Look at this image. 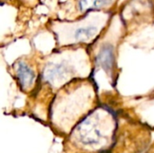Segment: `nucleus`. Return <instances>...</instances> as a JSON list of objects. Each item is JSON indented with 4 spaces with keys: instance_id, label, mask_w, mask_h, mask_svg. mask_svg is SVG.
<instances>
[{
    "instance_id": "obj_5",
    "label": "nucleus",
    "mask_w": 154,
    "mask_h": 153,
    "mask_svg": "<svg viewBox=\"0 0 154 153\" xmlns=\"http://www.w3.org/2000/svg\"><path fill=\"white\" fill-rule=\"evenodd\" d=\"M110 1L111 0H79V6L80 11L88 12L90 10L102 8L108 5Z\"/></svg>"
},
{
    "instance_id": "obj_3",
    "label": "nucleus",
    "mask_w": 154,
    "mask_h": 153,
    "mask_svg": "<svg viewBox=\"0 0 154 153\" xmlns=\"http://www.w3.org/2000/svg\"><path fill=\"white\" fill-rule=\"evenodd\" d=\"M67 72L68 69L64 64H51L50 66H46L44 69L43 78L47 82L53 84L57 81L62 80L67 75Z\"/></svg>"
},
{
    "instance_id": "obj_2",
    "label": "nucleus",
    "mask_w": 154,
    "mask_h": 153,
    "mask_svg": "<svg viewBox=\"0 0 154 153\" xmlns=\"http://www.w3.org/2000/svg\"><path fill=\"white\" fill-rule=\"evenodd\" d=\"M97 65L104 69L106 72L111 71L115 63V55L113 46L106 44L104 45L96 58Z\"/></svg>"
},
{
    "instance_id": "obj_6",
    "label": "nucleus",
    "mask_w": 154,
    "mask_h": 153,
    "mask_svg": "<svg viewBox=\"0 0 154 153\" xmlns=\"http://www.w3.org/2000/svg\"><path fill=\"white\" fill-rule=\"evenodd\" d=\"M96 29L94 27H85V28H79L75 32V38L80 41H85L88 38H90Z\"/></svg>"
},
{
    "instance_id": "obj_1",
    "label": "nucleus",
    "mask_w": 154,
    "mask_h": 153,
    "mask_svg": "<svg viewBox=\"0 0 154 153\" xmlns=\"http://www.w3.org/2000/svg\"><path fill=\"white\" fill-rule=\"evenodd\" d=\"M97 116L86 118L72 133L73 143L88 152L95 153L105 150L111 142L114 133L111 119L103 120L101 123Z\"/></svg>"
},
{
    "instance_id": "obj_4",
    "label": "nucleus",
    "mask_w": 154,
    "mask_h": 153,
    "mask_svg": "<svg viewBox=\"0 0 154 153\" xmlns=\"http://www.w3.org/2000/svg\"><path fill=\"white\" fill-rule=\"evenodd\" d=\"M16 76L23 88L31 87L35 78L33 71L23 61H19L16 64Z\"/></svg>"
}]
</instances>
